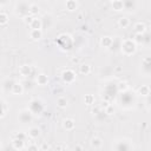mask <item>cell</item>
Segmentation results:
<instances>
[{
  "label": "cell",
  "instance_id": "obj_45",
  "mask_svg": "<svg viewBox=\"0 0 151 151\" xmlns=\"http://www.w3.org/2000/svg\"><path fill=\"white\" fill-rule=\"evenodd\" d=\"M81 18H83V14H79V15H78V19L81 20Z\"/></svg>",
  "mask_w": 151,
  "mask_h": 151
},
{
  "label": "cell",
  "instance_id": "obj_10",
  "mask_svg": "<svg viewBox=\"0 0 151 151\" xmlns=\"http://www.w3.org/2000/svg\"><path fill=\"white\" fill-rule=\"evenodd\" d=\"M150 71H151V59H150V57H145L142 60V72L145 76H149Z\"/></svg>",
  "mask_w": 151,
  "mask_h": 151
},
{
  "label": "cell",
  "instance_id": "obj_15",
  "mask_svg": "<svg viewBox=\"0 0 151 151\" xmlns=\"http://www.w3.org/2000/svg\"><path fill=\"white\" fill-rule=\"evenodd\" d=\"M26 133H27V136H28L31 139H37V138L40 136L41 131H40V129L37 127V126H31V127L27 130Z\"/></svg>",
  "mask_w": 151,
  "mask_h": 151
},
{
  "label": "cell",
  "instance_id": "obj_16",
  "mask_svg": "<svg viewBox=\"0 0 151 151\" xmlns=\"http://www.w3.org/2000/svg\"><path fill=\"white\" fill-rule=\"evenodd\" d=\"M35 83L39 85V86H46L48 84V77L45 74V73H39L37 74L35 77Z\"/></svg>",
  "mask_w": 151,
  "mask_h": 151
},
{
  "label": "cell",
  "instance_id": "obj_25",
  "mask_svg": "<svg viewBox=\"0 0 151 151\" xmlns=\"http://www.w3.org/2000/svg\"><path fill=\"white\" fill-rule=\"evenodd\" d=\"M8 105L7 103L4 100V99H0V118H4L6 114H7V111H8Z\"/></svg>",
  "mask_w": 151,
  "mask_h": 151
},
{
  "label": "cell",
  "instance_id": "obj_20",
  "mask_svg": "<svg viewBox=\"0 0 151 151\" xmlns=\"http://www.w3.org/2000/svg\"><path fill=\"white\" fill-rule=\"evenodd\" d=\"M29 27H31V29H41L42 28V20L38 17H34Z\"/></svg>",
  "mask_w": 151,
  "mask_h": 151
},
{
  "label": "cell",
  "instance_id": "obj_38",
  "mask_svg": "<svg viewBox=\"0 0 151 151\" xmlns=\"http://www.w3.org/2000/svg\"><path fill=\"white\" fill-rule=\"evenodd\" d=\"M14 137H15V138H19V139H22V140H26L27 133H26V132H18V133H15Z\"/></svg>",
  "mask_w": 151,
  "mask_h": 151
},
{
  "label": "cell",
  "instance_id": "obj_31",
  "mask_svg": "<svg viewBox=\"0 0 151 151\" xmlns=\"http://www.w3.org/2000/svg\"><path fill=\"white\" fill-rule=\"evenodd\" d=\"M68 105V100L66 97H59L57 99V106L60 107V109H66Z\"/></svg>",
  "mask_w": 151,
  "mask_h": 151
},
{
  "label": "cell",
  "instance_id": "obj_21",
  "mask_svg": "<svg viewBox=\"0 0 151 151\" xmlns=\"http://www.w3.org/2000/svg\"><path fill=\"white\" fill-rule=\"evenodd\" d=\"M15 81H14V79L13 78H6L4 81H2V88H4V91H6V92H9L11 90H12V86H13V84H14Z\"/></svg>",
  "mask_w": 151,
  "mask_h": 151
},
{
  "label": "cell",
  "instance_id": "obj_22",
  "mask_svg": "<svg viewBox=\"0 0 151 151\" xmlns=\"http://www.w3.org/2000/svg\"><path fill=\"white\" fill-rule=\"evenodd\" d=\"M149 94H150V87H149V85H142L140 87H138V90H137V96L147 97Z\"/></svg>",
  "mask_w": 151,
  "mask_h": 151
},
{
  "label": "cell",
  "instance_id": "obj_19",
  "mask_svg": "<svg viewBox=\"0 0 151 151\" xmlns=\"http://www.w3.org/2000/svg\"><path fill=\"white\" fill-rule=\"evenodd\" d=\"M29 38L34 41H39L42 38V29H31L29 31Z\"/></svg>",
  "mask_w": 151,
  "mask_h": 151
},
{
  "label": "cell",
  "instance_id": "obj_30",
  "mask_svg": "<svg viewBox=\"0 0 151 151\" xmlns=\"http://www.w3.org/2000/svg\"><path fill=\"white\" fill-rule=\"evenodd\" d=\"M129 25H130V19L127 17H120L118 19V26L119 27L126 28V27H129Z\"/></svg>",
  "mask_w": 151,
  "mask_h": 151
},
{
  "label": "cell",
  "instance_id": "obj_26",
  "mask_svg": "<svg viewBox=\"0 0 151 151\" xmlns=\"http://www.w3.org/2000/svg\"><path fill=\"white\" fill-rule=\"evenodd\" d=\"M79 73L81 76H88L91 73V66L88 64H81L79 66Z\"/></svg>",
  "mask_w": 151,
  "mask_h": 151
},
{
  "label": "cell",
  "instance_id": "obj_2",
  "mask_svg": "<svg viewBox=\"0 0 151 151\" xmlns=\"http://www.w3.org/2000/svg\"><path fill=\"white\" fill-rule=\"evenodd\" d=\"M29 6H31V4L27 1H17L15 6H14L15 15L25 19L26 17L29 15Z\"/></svg>",
  "mask_w": 151,
  "mask_h": 151
},
{
  "label": "cell",
  "instance_id": "obj_13",
  "mask_svg": "<svg viewBox=\"0 0 151 151\" xmlns=\"http://www.w3.org/2000/svg\"><path fill=\"white\" fill-rule=\"evenodd\" d=\"M11 93L14 94V96H21L24 93V85L19 81H15L12 86V90H11Z\"/></svg>",
  "mask_w": 151,
  "mask_h": 151
},
{
  "label": "cell",
  "instance_id": "obj_29",
  "mask_svg": "<svg viewBox=\"0 0 151 151\" xmlns=\"http://www.w3.org/2000/svg\"><path fill=\"white\" fill-rule=\"evenodd\" d=\"M124 4V9L129 11V12H132L134 8H136V1H131V0H126V1H123Z\"/></svg>",
  "mask_w": 151,
  "mask_h": 151
},
{
  "label": "cell",
  "instance_id": "obj_43",
  "mask_svg": "<svg viewBox=\"0 0 151 151\" xmlns=\"http://www.w3.org/2000/svg\"><path fill=\"white\" fill-rule=\"evenodd\" d=\"M72 63L73 64H78L79 63V59L78 58H72Z\"/></svg>",
  "mask_w": 151,
  "mask_h": 151
},
{
  "label": "cell",
  "instance_id": "obj_5",
  "mask_svg": "<svg viewBox=\"0 0 151 151\" xmlns=\"http://www.w3.org/2000/svg\"><path fill=\"white\" fill-rule=\"evenodd\" d=\"M112 151H132V143L131 140L125 139V138L117 139L113 143Z\"/></svg>",
  "mask_w": 151,
  "mask_h": 151
},
{
  "label": "cell",
  "instance_id": "obj_4",
  "mask_svg": "<svg viewBox=\"0 0 151 151\" xmlns=\"http://www.w3.org/2000/svg\"><path fill=\"white\" fill-rule=\"evenodd\" d=\"M119 103L122 105V107L124 109H131V106H133V104L136 103V99H134V96H132V93H130L129 91L126 92H123L120 93L119 96Z\"/></svg>",
  "mask_w": 151,
  "mask_h": 151
},
{
  "label": "cell",
  "instance_id": "obj_24",
  "mask_svg": "<svg viewBox=\"0 0 151 151\" xmlns=\"http://www.w3.org/2000/svg\"><path fill=\"white\" fill-rule=\"evenodd\" d=\"M111 6H112V9H114L116 12L124 11V4H123L122 0H113V1H111Z\"/></svg>",
  "mask_w": 151,
  "mask_h": 151
},
{
  "label": "cell",
  "instance_id": "obj_18",
  "mask_svg": "<svg viewBox=\"0 0 151 151\" xmlns=\"http://www.w3.org/2000/svg\"><path fill=\"white\" fill-rule=\"evenodd\" d=\"M133 29H134V33H138V34H145L146 32V25L142 21H138L133 25Z\"/></svg>",
  "mask_w": 151,
  "mask_h": 151
},
{
  "label": "cell",
  "instance_id": "obj_41",
  "mask_svg": "<svg viewBox=\"0 0 151 151\" xmlns=\"http://www.w3.org/2000/svg\"><path fill=\"white\" fill-rule=\"evenodd\" d=\"M5 151H18V150H17V149H14L12 145H8V146H6Z\"/></svg>",
  "mask_w": 151,
  "mask_h": 151
},
{
  "label": "cell",
  "instance_id": "obj_32",
  "mask_svg": "<svg viewBox=\"0 0 151 151\" xmlns=\"http://www.w3.org/2000/svg\"><path fill=\"white\" fill-rule=\"evenodd\" d=\"M101 145H103V142L99 137H92L91 138V146L93 149H99Z\"/></svg>",
  "mask_w": 151,
  "mask_h": 151
},
{
  "label": "cell",
  "instance_id": "obj_35",
  "mask_svg": "<svg viewBox=\"0 0 151 151\" xmlns=\"http://www.w3.org/2000/svg\"><path fill=\"white\" fill-rule=\"evenodd\" d=\"M39 11H40V7L37 4H31V6H29V15L34 17V15H37L39 13Z\"/></svg>",
  "mask_w": 151,
  "mask_h": 151
},
{
  "label": "cell",
  "instance_id": "obj_9",
  "mask_svg": "<svg viewBox=\"0 0 151 151\" xmlns=\"http://www.w3.org/2000/svg\"><path fill=\"white\" fill-rule=\"evenodd\" d=\"M57 41H58V45H59L61 48H64V50H70V47L72 46V45L67 44V41H72V38H71L68 34H60V35L58 37Z\"/></svg>",
  "mask_w": 151,
  "mask_h": 151
},
{
  "label": "cell",
  "instance_id": "obj_17",
  "mask_svg": "<svg viewBox=\"0 0 151 151\" xmlns=\"http://www.w3.org/2000/svg\"><path fill=\"white\" fill-rule=\"evenodd\" d=\"M11 145H12L14 149H17L18 151H21V150H24V147H25V140H22V139H19V138H15V137H13Z\"/></svg>",
  "mask_w": 151,
  "mask_h": 151
},
{
  "label": "cell",
  "instance_id": "obj_46",
  "mask_svg": "<svg viewBox=\"0 0 151 151\" xmlns=\"http://www.w3.org/2000/svg\"><path fill=\"white\" fill-rule=\"evenodd\" d=\"M0 146H1V137H0Z\"/></svg>",
  "mask_w": 151,
  "mask_h": 151
},
{
  "label": "cell",
  "instance_id": "obj_12",
  "mask_svg": "<svg viewBox=\"0 0 151 151\" xmlns=\"http://www.w3.org/2000/svg\"><path fill=\"white\" fill-rule=\"evenodd\" d=\"M61 124H63L64 130H66V131H73L76 127V122L72 118H65Z\"/></svg>",
  "mask_w": 151,
  "mask_h": 151
},
{
  "label": "cell",
  "instance_id": "obj_23",
  "mask_svg": "<svg viewBox=\"0 0 151 151\" xmlns=\"http://www.w3.org/2000/svg\"><path fill=\"white\" fill-rule=\"evenodd\" d=\"M65 8L68 11V12H73L78 8V1L76 0H67L65 2Z\"/></svg>",
  "mask_w": 151,
  "mask_h": 151
},
{
  "label": "cell",
  "instance_id": "obj_8",
  "mask_svg": "<svg viewBox=\"0 0 151 151\" xmlns=\"http://www.w3.org/2000/svg\"><path fill=\"white\" fill-rule=\"evenodd\" d=\"M18 120L21 124H28L33 120V114L28 111V109H22L18 112Z\"/></svg>",
  "mask_w": 151,
  "mask_h": 151
},
{
  "label": "cell",
  "instance_id": "obj_14",
  "mask_svg": "<svg viewBox=\"0 0 151 151\" xmlns=\"http://www.w3.org/2000/svg\"><path fill=\"white\" fill-rule=\"evenodd\" d=\"M19 74L21 77H29L32 74V66L31 65H27V64L21 65L19 67Z\"/></svg>",
  "mask_w": 151,
  "mask_h": 151
},
{
  "label": "cell",
  "instance_id": "obj_1",
  "mask_svg": "<svg viewBox=\"0 0 151 151\" xmlns=\"http://www.w3.org/2000/svg\"><path fill=\"white\" fill-rule=\"evenodd\" d=\"M120 51L126 57L133 55L137 52V45L133 42L132 39H124L120 42Z\"/></svg>",
  "mask_w": 151,
  "mask_h": 151
},
{
  "label": "cell",
  "instance_id": "obj_7",
  "mask_svg": "<svg viewBox=\"0 0 151 151\" xmlns=\"http://www.w3.org/2000/svg\"><path fill=\"white\" fill-rule=\"evenodd\" d=\"M76 78H77V74H76V72H74L73 70H71V68H66V70H64L63 73H61V79H63V81H64L65 84H67V85L73 84V83L76 81Z\"/></svg>",
  "mask_w": 151,
  "mask_h": 151
},
{
  "label": "cell",
  "instance_id": "obj_11",
  "mask_svg": "<svg viewBox=\"0 0 151 151\" xmlns=\"http://www.w3.org/2000/svg\"><path fill=\"white\" fill-rule=\"evenodd\" d=\"M114 44V39L112 37H109V35H105L100 39V46L104 47V48H111Z\"/></svg>",
  "mask_w": 151,
  "mask_h": 151
},
{
  "label": "cell",
  "instance_id": "obj_33",
  "mask_svg": "<svg viewBox=\"0 0 151 151\" xmlns=\"http://www.w3.org/2000/svg\"><path fill=\"white\" fill-rule=\"evenodd\" d=\"M94 101H96V98H94L93 94H91V93L85 94V97H84V103H85L86 105H93Z\"/></svg>",
  "mask_w": 151,
  "mask_h": 151
},
{
  "label": "cell",
  "instance_id": "obj_39",
  "mask_svg": "<svg viewBox=\"0 0 151 151\" xmlns=\"http://www.w3.org/2000/svg\"><path fill=\"white\" fill-rule=\"evenodd\" d=\"M33 18H34V17H32V15H28V17H26V18L24 19V21H25L27 25H31V22H32Z\"/></svg>",
  "mask_w": 151,
  "mask_h": 151
},
{
  "label": "cell",
  "instance_id": "obj_28",
  "mask_svg": "<svg viewBox=\"0 0 151 151\" xmlns=\"http://www.w3.org/2000/svg\"><path fill=\"white\" fill-rule=\"evenodd\" d=\"M133 42L136 45H142L145 42V34H138V33H134L133 38H132Z\"/></svg>",
  "mask_w": 151,
  "mask_h": 151
},
{
  "label": "cell",
  "instance_id": "obj_36",
  "mask_svg": "<svg viewBox=\"0 0 151 151\" xmlns=\"http://www.w3.org/2000/svg\"><path fill=\"white\" fill-rule=\"evenodd\" d=\"M104 113H105L106 116H112V114L114 113V107H113V105H112V104H109V105L104 109Z\"/></svg>",
  "mask_w": 151,
  "mask_h": 151
},
{
  "label": "cell",
  "instance_id": "obj_40",
  "mask_svg": "<svg viewBox=\"0 0 151 151\" xmlns=\"http://www.w3.org/2000/svg\"><path fill=\"white\" fill-rule=\"evenodd\" d=\"M48 147H50V146H48V144H46V143L44 142V143H42V145H41V147H40V150L46 151V150H48Z\"/></svg>",
  "mask_w": 151,
  "mask_h": 151
},
{
  "label": "cell",
  "instance_id": "obj_37",
  "mask_svg": "<svg viewBox=\"0 0 151 151\" xmlns=\"http://www.w3.org/2000/svg\"><path fill=\"white\" fill-rule=\"evenodd\" d=\"M26 151H40V147L34 143H29L26 147Z\"/></svg>",
  "mask_w": 151,
  "mask_h": 151
},
{
  "label": "cell",
  "instance_id": "obj_3",
  "mask_svg": "<svg viewBox=\"0 0 151 151\" xmlns=\"http://www.w3.org/2000/svg\"><path fill=\"white\" fill-rule=\"evenodd\" d=\"M28 111L33 114V116H40L42 112H44V109H45V105L42 103L41 99H38V98H34L32 99L29 103H28Z\"/></svg>",
  "mask_w": 151,
  "mask_h": 151
},
{
  "label": "cell",
  "instance_id": "obj_44",
  "mask_svg": "<svg viewBox=\"0 0 151 151\" xmlns=\"http://www.w3.org/2000/svg\"><path fill=\"white\" fill-rule=\"evenodd\" d=\"M116 71H117V72H120V71H122V67H116Z\"/></svg>",
  "mask_w": 151,
  "mask_h": 151
},
{
  "label": "cell",
  "instance_id": "obj_34",
  "mask_svg": "<svg viewBox=\"0 0 151 151\" xmlns=\"http://www.w3.org/2000/svg\"><path fill=\"white\" fill-rule=\"evenodd\" d=\"M8 14L6 12H0V26H4V25H7L8 24Z\"/></svg>",
  "mask_w": 151,
  "mask_h": 151
},
{
  "label": "cell",
  "instance_id": "obj_6",
  "mask_svg": "<svg viewBox=\"0 0 151 151\" xmlns=\"http://www.w3.org/2000/svg\"><path fill=\"white\" fill-rule=\"evenodd\" d=\"M116 92H117L116 84H107V85H105V87H104V92H103V100L110 103V101L114 98Z\"/></svg>",
  "mask_w": 151,
  "mask_h": 151
},
{
  "label": "cell",
  "instance_id": "obj_42",
  "mask_svg": "<svg viewBox=\"0 0 151 151\" xmlns=\"http://www.w3.org/2000/svg\"><path fill=\"white\" fill-rule=\"evenodd\" d=\"M74 150H76V151H81V150H83V147H81V145H80V144H77V145L74 146Z\"/></svg>",
  "mask_w": 151,
  "mask_h": 151
},
{
  "label": "cell",
  "instance_id": "obj_27",
  "mask_svg": "<svg viewBox=\"0 0 151 151\" xmlns=\"http://www.w3.org/2000/svg\"><path fill=\"white\" fill-rule=\"evenodd\" d=\"M116 87H117V92H119V93H123V92H126V91H129V84L126 83V81H119L117 85H116Z\"/></svg>",
  "mask_w": 151,
  "mask_h": 151
}]
</instances>
